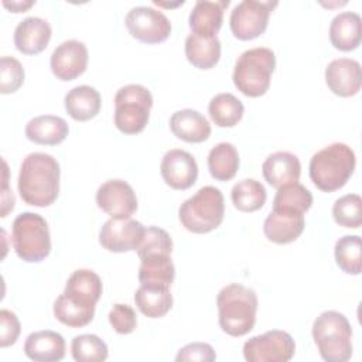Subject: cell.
<instances>
[{
	"label": "cell",
	"mask_w": 362,
	"mask_h": 362,
	"mask_svg": "<svg viewBox=\"0 0 362 362\" xmlns=\"http://www.w3.org/2000/svg\"><path fill=\"white\" fill-rule=\"evenodd\" d=\"M71 354L76 362H102L107 359L109 351L105 341L95 334H82L74 337Z\"/></svg>",
	"instance_id": "cell-35"
},
{
	"label": "cell",
	"mask_w": 362,
	"mask_h": 362,
	"mask_svg": "<svg viewBox=\"0 0 362 362\" xmlns=\"http://www.w3.org/2000/svg\"><path fill=\"white\" fill-rule=\"evenodd\" d=\"M229 0H198L195 1L188 25L191 33L199 37H216L223 23V11Z\"/></svg>",
	"instance_id": "cell-20"
},
{
	"label": "cell",
	"mask_w": 362,
	"mask_h": 362,
	"mask_svg": "<svg viewBox=\"0 0 362 362\" xmlns=\"http://www.w3.org/2000/svg\"><path fill=\"white\" fill-rule=\"evenodd\" d=\"M216 359V354L214 348L206 342H191L182 346L175 355L177 362L184 361H202V362H214Z\"/></svg>",
	"instance_id": "cell-42"
},
{
	"label": "cell",
	"mask_w": 362,
	"mask_h": 362,
	"mask_svg": "<svg viewBox=\"0 0 362 362\" xmlns=\"http://www.w3.org/2000/svg\"><path fill=\"white\" fill-rule=\"evenodd\" d=\"M329 40L339 51H354L362 40V20L355 11L338 13L329 24Z\"/></svg>",
	"instance_id": "cell-24"
},
{
	"label": "cell",
	"mask_w": 362,
	"mask_h": 362,
	"mask_svg": "<svg viewBox=\"0 0 362 362\" xmlns=\"http://www.w3.org/2000/svg\"><path fill=\"white\" fill-rule=\"evenodd\" d=\"M325 83L328 89L341 98H349L361 90L362 68L356 59L337 58L325 68Z\"/></svg>",
	"instance_id": "cell-17"
},
{
	"label": "cell",
	"mask_w": 362,
	"mask_h": 362,
	"mask_svg": "<svg viewBox=\"0 0 362 362\" xmlns=\"http://www.w3.org/2000/svg\"><path fill=\"white\" fill-rule=\"evenodd\" d=\"M313 338L321 358L327 362H346L352 356V327L335 310L322 311L313 322Z\"/></svg>",
	"instance_id": "cell-4"
},
{
	"label": "cell",
	"mask_w": 362,
	"mask_h": 362,
	"mask_svg": "<svg viewBox=\"0 0 362 362\" xmlns=\"http://www.w3.org/2000/svg\"><path fill=\"white\" fill-rule=\"evenodd\" d=\"M170 129L173 134L187 143H202L211 136V124L206 117L194 109H181L171 115Z\"/></svg>",
	"instance_id": "cell-23"
},
{
	"label": "cell",
	"mask_w": 362,
	"mask_h": 362,
	"mask_svg": "<svg viewBox=\"0 0 362 362\" xmlns=\"http://www.w3.org/2000/svg\"><path fill=\"white\" fill-rule=\"evenodd\" d=\"M52 35L49 23L41 17H25L14 30V45L25 55L42 52Z\"/></svg>",
	"instance_id": "cell-18"
},
{
	"label": "cell",
	"mask_w": 362,
	"mask_h": 362,
	"mask_svg": "<svg viewBox=\"0 0 362 362\" xmlns=\"http://www.w3.org/2000/svg\"><path fill=\"white\" fill-rule=\"evenodd\" d=\"M3 167H4V174H3V188H1V216H7L10 211L14 208V195L13 191L8 189V182H7V163L3 160Z\"/></svg>",
	"instance_id": "cell-43"
},
{
	"label": "cell",
	"mask_w": 362,
	"mask_h": 362,
	"mask_svg": "<svg viewBox=\"0 0 362 362\" xmlns=\"http://www.w3.org/2000/svg\"><path fill=\"white\" fill-rule=\"evenodd\" d=\"M262 173L267 184L274 188L297 182L301 175V164L296 154L290 151H276L266 157Z\"/></svg>",
	"instance_id": "cell-21"
},
{
	"label": "cell",
	"mask_w": 362,
	"mask_h": 362,
	"mask_svg": "<svg viewBox=\"0 0 362 362\" xmlns=\"http://www.w3.org/2000/svg\"><path fill=\"white\" fill-rule=\"evenodd\" d=\"M20 332L21 325L17 315L10 310L3 308L0 311V346L6 348L16 344Z\"/></svg>",
	"instance_id": "cell-41"
},
{
	"label": "cell",
	"mask_w": 362,
	"mask_h": 362,
	"mask_svg": "<svg viewBox=\"0 0 362 362\" xmlns=\"http://www.w3.org/2000/svg\"><path fill=\"white\" fill-rule=\"evenodd\" d=\"M311 205H313V194L310 192L308 188H305L298 181L279 187L273 199V208L274 206L293 208L303 214H305L311 208Z\"/></svg>",
	"instance_id": "cell-36"
},
{
	"label": "cell",
	"mask_w": 362,
	"mask_h": 362,
	"mask_svg": "<svg viewBox=\"0 0 362 362\" xmlns=\"http://www.w3.org/2000/svg\"><path fill=\"white\" fill-rule=\"evenodd\" d=\"M140 259L153 255H171L173 239L167 230L158 226L146 228L144 236L139 247L136 249Z\"/></svg>",
	"instance_id": "cell-38"
},
{
	"label": "cell",
	"mask_w": 362,
	"mask_h": 362,
	"mask_svg": "<svg viewBox=\"0 0 362 362\" xmlns=\"http://www.w3.org/2000/svg\"><path fill=\"white\" fill-rule=\"evenodd\" d=\"M95 307L96 303L64 290L54 301L52 311L61 324L71 328H81L93 320Z\"/></svg>",
	"instance_id": "cell-19"
},
{
	"label": "cell",
	"mask_w": 362,
	"mask_h": 362,
	"mask_svg": "<svg viewBox=\"0 0 362 362\" xmlns=\"http://www.w3.org/2000/svg\"><path fill=\"white\" fill-rule=\"evenodd\" d=\"M230 198L238 211L255 212L264 205L267 192L260 181L255 178H245L232 187Z\"/></svg>",
	"instance_id": "cell-32"
},
{
	"label": "cell",
	"mask_w": 362,
	"mask_h": 362,
	"mask_svg": "<svg viewBox=\"0 0 362 362\" xmlns=\"http://www.w3.org/2000/svg\"><path fill=\"white\" fill-rule=\"evenodd\" d=\"M98 206L112 218H130L137 211V197L123 180H107L96 191Z\"/></svg>",
	"instance_id": "cell-13"
},
{
	"label": "cell",
	"mask_w": 362,
	"mask_h": 362,
	"mask_svg": "<svg viewBox=\"0 0 362 362\" xmlns=\"http://www.w3.org/2000/svg\"><path fill=\"white\" fill-rule=\"evenodd\" d=\"M277 1L243 0L230 11L229 25L232 34L242 41L255 40L262 35L269 24V17Z\"/></svg>",
	"instance_id": "cell-9"
},
{
	"label": "cell",
	"mask_w": 362,
	"mask_h": 362,
	"mask_svg": "<svg viewBox=\"0 0 362 362\" xmlns=\"http://www.w3.org/2000/svg\"><path fill=\"white\" fill-rule=\"evenodd\" d=\"M11 243L16 255L27 263H38L51 252L47 221L34 212H23L11 225Z\"/></svg>",
	"instance_id": "cell-7"
},
{
	"label": "cell",
	"mask_w": 362,
	"mask_h": 362,
	"mask_svg": "<svg viewBox=\"0 0 362 362\" xmlns=\"http://www.w3.org/2000/svg\"><path fill=\"white\" fill-rule=\"evenodd\" d=\"M139 281L146 286L171 287L175 277V266L171 255H153L140 259Z\"/></svg>",
	"instance_id": "cell-28"
},
{
	"label": "cell",
	"mask_w": 362,
	"mask_h": 362,
	"mask_svg": "<svg viewBox=\"0 0 362 362\" xmlns=\"http://www.w3.org/2000/svg\"><path fill=\"white\" fill-rule=\"evenodd\" d=\"M130 35L146 44H158L171 34V23L167 16L150 6H136L124 17Z\"/></svg>",
	"instance_id": "cell-11"
},
{
	"label": "cell",
	"mask_w": 362,
	"mask_h": 362,
	"mask_svg": "<svg viewBox=\"0 0 362 362\" xmlns=\"http://www.w3.org/2000/svg\"><path fill=\"white\" fill-rule=\"evenodd\" d=\"M164 182L173 189H188L198 178V165L192 154L181 148L168 150L160 164Z\"/></svg>",
	"instance_id": "cell-15"
},
{
	"label": "cell",
	"mask_w": 362,
	"mask_h": 362,
	"mask_svg": "<svg viewBox=\"0 0 362 362\" xmlns=\"http://www.w3.org/2000/svg\"><path fill=\"white\" fill-rule=\"evenodd\" d=\"M146 228L132 218H110L99 230V243L109 252L136 250L143 240Z\"/></svg>",
	"instance_id": "cell-12"
},
{
	"label": "cell",
	"mask_w": 362,
	"mask_h": 362,
	"mask_svg": "<svg viewBox=\"0 0 362 362\" xmlns=\"http://www.w3.org/2000/svg\"><path fill=\"white\" fill-rule=\"evenodd\" d=\"M34 0H23V1H17V0H13V1H7V0H3V6L6 8H8L10 11L13 13H21V11H25L28 10L31 6H34Z\"/></svg>",
	"instance_id": "cell-44"
},
{
	"label": "cell",
	"mask_w": 362,
	"mask_h": 362,
	"mask_svg": "<svg viewBox=\"0 0 362 362\" xmlns=\"http://www.w3.org/2000/svg\"><path fill=\"white\" fill-rule=\"evenodd\" d=\"M153 106L151 92L139 83H129L115 95V126L124 134H137L144 130Z\"/></svg>",
	"instance_id": "cell-8"
},
{
	"label": "cell",
	"mask_w": 362,
	"mask_h": 362,
	"mask_svg": "<svg viewBox=\"0 0 362 362\" xmlns=\"http://www.w3.org/2000/svg\"><path fill=\"white\" fill-rule=\"evenodd\" d=\"M334 221L344 228L358 229L362 223V198L358 194H346L332 205Z\"/></svg>",
	"instance_id": "cell-37"
},
{
	"label": "cell",
	"mask_w": 362,
	"mask_h": 362,
	"mask_svg": "<svg viewBox=\"0 0 362 362\" xmlns=\"http://www.w3.org/2000/svg\"><path fill=\"white\" fill-rule=\"evenodd\" d=\"M134 303L146 317L161 318L171 310L173 296L168 287L140 284L134 293Z\"/></svg>",
	"instance_id": "cell-29"
},
{
	"label": "cell",
	"mask_w": 362,
	"mask_h": 362,
	"mask_svg": "<svg viewBox=\"0 0 362 362\" xmlns=\"http://www.w3.org/2000/svg\"><path fill=\"white\" fill-rule=\"evenodd\" d=\"M208 170L218 181L232 180L239 170V154L232 143L221 141L208 153Z\"/></svg>",
	"instance_id": "cell-30"
},
{
	"label": "cell",
	"mask_w": 362,
	"mask_h": 362,
	"mask_svg": "<svg viewBox=\"0 0 362 362\" xmlns=\"http://www.w3.org/2000/svg\"><path fill=\"white\" fill-rule=\"evenodd\" d=\"M304 214L284 206H274L263 222L266 238L277 245L294 242L304 230Z\"/></svg>",
	"instance_id": "cell-16"
},
{
	"label": "cell",
	"mask_w": 362,
	"mask_h": 362,
	"mask_svg": "<svg viewBox=\"0 0 362 362\" xmlns=\"http://www.w3.org/2000/svg\"><path fill=\"white\" fill-rule=\"evenodd\" d=\"M276 68V55L267 47H255L243 51L233 68V85L245 96L259 98L269 90L272 74Z\"/></svg>",
	"instance_id": "cell-5"
},
{
	"label": "cell",
	"mask_w": 362,
	"mask_h": 362,
	"mask_svg": "<svg viewBox=\"0 0 362 362\" xmlns=\"http://www.w3.org/2000/svg\"><path fill=\"white\" fill-rule=\"evenodd\" d=\"M64 290L98 303L102 296L103 286L99 274H96L93 270L78 269L71 273Z\"/></svg>",
	"instance_id": "cell-34"
},
{
	"label": "cell",
	"mask_w": 362,
	"mask_h": 362,
	"mask_svg": "<svg viewBox=\"0 0 362 362\" xmlns=\"http://www.w3.org/2000/svg\"><path fill=\"white\" fill-rule=\"evenodd\" d=\"M335 262L346 274L358 276L362 272V240L358 235H345L335 242Z\"/></svg>",
	"instance_id": "cell-33"
},
{
	"label": "cell",
	"mask_w": 362,
	"mask_h": 362,
	"mask_svg": "<svg viewBox=\"0 0 362 362\" xmlns=\"http://www.w3.org/2000/svg\"><path fill=\"white\" fill-rule=\"evenodd\" d=\"M24 354L34 362L61 361L65 356V339L51 329L31 332L25 338Z\"/></svg>",
	"instance_id": "cell-22"
},
{
	"label": "cell",
	"mask_w": 362,
	"mask_h": 362,
	"mask_svg": "<svg viewBox=\"0 0 362 362\" xmlns=\"http://www.w3.org/2000/svg\"><path fill=\"white\" fill-rule=\"evenodd\" d=\"M69 133V126L61 116L41 115L25 124V137L42 146H57L62 143Z\"/></svg>",
	"instance_id": "cell-25"
},
{
	"label": "cell",
	"mask_w": 362,
	"mask_h": 362,
	"mask_svg": "<svg viewBox=\"0 0 362 362\" xmlns=\"http://www.w3.org/2000/svg\"><path fill=\"white\" fill-rule=\"evenodd\" d=\"M88 58V48L82 41L66 40L52 51L49 66L58 79L72 81L86 71Z\"/></svg>",
	"instance_id": "cell-14"
},
{
	"label": "cell",
	"mask_w": 362,
	"mask_h": 362,
	"mask_svg": "<svg viewBox=\"0 0 362 362\" xmlns=\"http://www.w3.org/2000/svg\"><path fill=\"white\" fill-rule=\"evenodd\" d=\"M185 57L198 69L214 68L221 58V41L218 37H199L189 34L185 38Z\"/></svg>",
	"instance_id": "cell-27"
},
{
	"label": "cell",
	"mask_w": 362,
	"mask_h": 362,
	"mask_svg": "<svg viewBox=\"0 0 362 362\" xmlns=\"http://www.w3.org/2000/svg\"><path fill=\"white\" fill-rule=\"evenodd\" d=\"M356 165L354 150L345 143H331L310 160V178L324 192H334L342 188L352 177Z\"/></svg>",
	"instance_id": "cell-3"
},
{
	"label": "cell",
	"mask_w": 362,
	"mask_h": 362,
	"mask_svg": "<svg viewBox=\"0 0 362 362\" xmlns=\"http://www.w3.org/2000/svg\"><path fill=\"white\" fill-rule=\"evenodd\" d=\"M243 112V103L229 92L215 95L208 105L209 117L219 127L236 126L240 122Z\"/></svg>",
	"instance_id": "cell-31"
},
{
	"label": "cell",
	"mask_w": 362,
	"mask_h": 362,
	"mask_svg": "<svg viewBox=\"0 0 362 362\" xmlns=\"http://www.w3.org/2000/svg\"><path fill=\"white\" fill-rule=\"evenodd\" d=\"M59 163L47 153H30L20 165L17 187L21 199L33 206H49L59 194Z\"/></svg>",
	"instance_id": "cell-1"
},
{
	"label": "cell",
	"mask_w": 362,
	"mask_h": 362,
	"mask_svg": "<svg viewBox=\"0 0 362 362\" xmlns=\"http://www.w3.org/2000/svg\"><path fill=\"white\" fill-rule=\"evenodd\" d=\"M296 342L281 329H272L249 338L243 344V356L247 362H287L294 356Z\"/></svg>",
	"instance_id": "cell-10"
},
{
	"label": "cell",
	"mask_w": 362,
	"mask_h": 362,
	"mask_svg": "<svg viewBox=\"0 0 362 362\" xmlns=\"http://www.w3.org/2000/svg\"><path fill=\"white\" fill-rule=\"evenodd\" d=\"M225 215L223 194L214 185L199 188L178 208L181 225L192 233H208L216 229Z\"/></svg>",
	"instance_id": "cell-6"
},
{
	"label": "cell",
	"mask_w": 362,
	"mask_h": 362,
	"mask_svg": "<svg viewBox=\"0 0 362 362\" xmlns=\"http://www.w3.org/2000/svg\"><path fill=\"white\" fill-rule=\"evenodd\" d=\"M23 64L14 58L4 55L0 59V92L3 95L14 93L24 83Z\"/></svg>",
	"instance_id": "cell-39"
},
{
	"label": "cell",
	"mask_w": 362,
	"mask_h": 362,
	"mask_svg": "<svg viewBox=\"0 0 362 362\" xmlns=\"http://www.w3.org/2000/svg\"><path fill=\"white\" fill-rule=\"evenodd\" d=\"M216 305L219 327L228 335L243 337L253 329L257 313V294L253 288L230 283L219 290Z\"/></svg>",
	"instance_id": "cell-2"
},
{
	"label": "cell",
	"mask_w": 362,
	"mask_h": 362,
	"mask_svg": "<svg viewBox=\"0 0 362 362\" xmlns=\"http://www.w3.org/2000/svg\"><path fill=\"white\" fill-rule=\"evenodd\" d=\"M64 106L74 120L86 122L100 112L102 98L93 86L79 85L68 90L64 98Z\"/></svg>",
	"instance_id": "cell-26"
},
{
	"label": "cell",
	"mask_w": 362,
	"mask_h": 362,
	"mask_svg": "<svg viewBox=\"0 0 362 362\" xmlns=\"http://www.w3.org/2000/svg\"><path fill=\"white\" fill-rule=\"evenodd\" d=\"M109 322L112 328L122 335L130 334L137 327V315L134 310L127 304H115L109 311Z\"/></svg>",
	"instance_id": "cell-40"
}]
</instances>
